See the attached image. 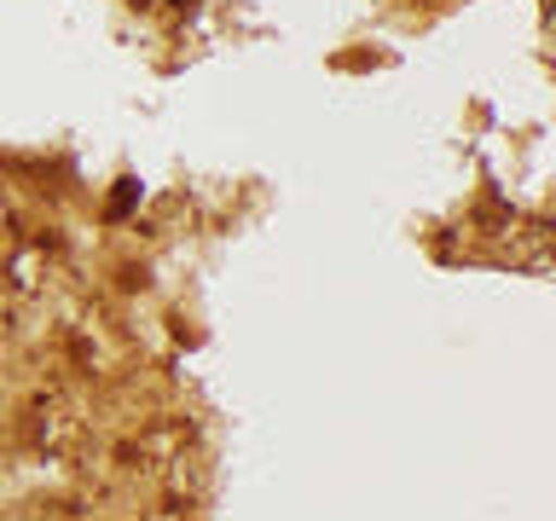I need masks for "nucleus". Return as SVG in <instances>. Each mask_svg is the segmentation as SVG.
<instances>
[]
</instances>
